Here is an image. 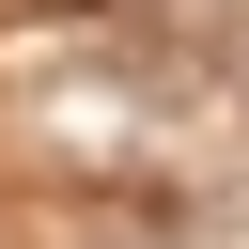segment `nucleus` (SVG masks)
Listing matches in <instances>:
<instances>
[{"instance_id":"obj_1","label":"nucleus","mask_w":249,"mask_h":249,"mask_svg":"<svg viewBox=\"0 0 249 249\" xmlns=\"http://www.w3.org/2000/svg\"><path fill=\"white\" fill-rule=\"evenodd\" d=\"M93 249H156V233H93Z\"/></svg>"}]
</instances>
